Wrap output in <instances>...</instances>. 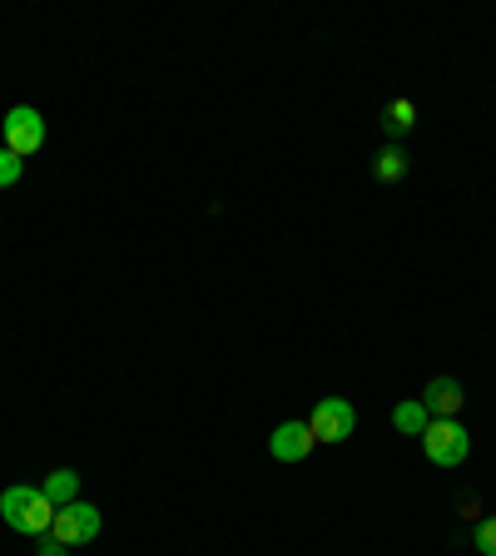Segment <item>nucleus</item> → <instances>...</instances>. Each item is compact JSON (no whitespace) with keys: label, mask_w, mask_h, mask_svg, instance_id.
Here are the masks:
<instances>
[{"label":"nucleus","mask_w":496,"mask_h":556,"mask_svg":"<svg viewBox=\"0 0 496 556\" xmlns=\"http://www.w3.org/2000/svg\"><path fill=\"white\" fill-rule=\"evenodd\" d=\"M353 422H358V413H353V403H347V397H318V407L308 413L313 442H343V438H353Z\"/></svg>","instance_id":"20e7f679"},{"label":"nucleus","mask_w":496,"mask_h":556,"mask_svg":"<svg viewBox=\"0 0 496 556\" xmlns=\"http://www.w3.org/2000/svg\"><path fill=\"white\" fill-rule=\"evenodd\" d=\"M372 174H378L382 185H397V179L407 174V154L397 150V144H387V150H382L378 160H372Z\"/></svg>","instance_id":"9b49d317"},{"label":"nucleus","mask_w":496,"mask_h":556,"mask_svg":"<svg viewBox=\"0 0 496 556\" xmlns=\"http://www.w3.org/2000/svg\"><path fill=\"white\" fill-rule=\"evenodd\" d=\"M0 129H5V150L11 154H40L46 150V115L40 110H30V104H15L11 115L0 119Z\"/></svg>","instance_id":"7ed1b4c3"},{"label":"nucleus","mask_w":496,"mask_h":556,"mask_svg":"<svg viewBox=\"0 0 496 556\" xmlns=\"http://www.w3.org/2000/svg\"><path fill=\"white\" fill-rule=\"evenodd\" d=\"M313 447H318V442H313L308 422H278L274 438H268V452H274L278 463H303Z\"/></svg>","instance_id":"423d86ee"},{"label":"nucleus","mask_w":496,"mask_h":556,"mask_svg":"<svg viewBox=\"0 0 496 556\" xmlns=\"http://www.w3.org/2000/svg\"><path fill=\"white\" fill-rule=\"evenodd\" d=\"M55 502L40 492V486H25V482H15V486H5L0 492V517L11 521V532H25V536H46L50 532V521H55Z\"/></svg>","instance_id":"f257e3e1"},{"label":"nucleus","mask_w":496,"mask_h":556,"mask_svg":"<svg viewBox=\"0 0 496 556\" xmlns=\"http://www.w3.org/2000/svg\"><path fill=\"white\" fill-rule=\"evenodd\" d=\"M462 382L457 378H432L428 393H422V407H428V417H457L462 413Z\"/></svg>","instance_id":"0eeeda50"},{"label":"nucleus","mask_w":496,"mask_h":556,"mask_svg":"<svg viewBox=\"0 0 496 556\" xmlns=\"http://www.w3.org/2000/svg\"><path fill=\"white\" fill-rule=\"evenodd\" d=\"M472 542H476V552H482V556H496V517H482V521H476Z\"/></svg>","instance_id":"f8f14e48"},{"label":"nucleus","mask_w":496,"mask_h":556,"mask_svg":"<svg viewBox=\"0 0 496 556\" xmlns=\"http://www.w3.org/2000/svg\"><path fill=\"white\" fill-rule=\"evenodd\" d=\"M428 422H432V417H428V407H422V403H397L393 407V428L407 432V438H422V432H428Z\"/></svg>","instance_id":"1a4fd4ad"},{"label":"nucleus","mask_w":496,"mask_h":556,"mask_svg":"<svg viewBox=\"0 0 496 556\" xmlns=\"http://www.w3.org/2000/svg\"><path fill=\"white\" fill-rule=\"evenodd\" d=\"M35 556H69V546L65 542H55V536H40V546H35Z\"/></svg>","instance_id":"4468645a"},{"label":"nucleus","mask_w":496,"mask_h":556,"mask_svg":"<svg viewBox=\"0 0 496 556\" xmlns=\"http://www.w3.org/2000/svg\"><path fill=\"white\" fill-rule=\"evenodd\" d=\"M50 536L65 542V546L94 542V536H100V507H90V502H69V507H60L55 521H50Z\"/></svg>","instance_id":"39448f33"},{"label":"nucleus","mask_w":496,"mask_h":556,"mask_svg":"<svg viewBox=\"0 0 496 556\" xmlns=\"http://www.w3.org/2000/svg\"><path fill=\"white\" fill-rule=\"evenodd\" d=\"M422 447L437 467H462L467 463V447H472V432L457 422V417H432L428 432H422Z\"/></svg>","instance_id":"f03ea898"},{"label":"nucleus","mask_w":496,"mask_h":556,"mask_svg":"<svg viewBox=\"0 0 496 556\" xmlns=\"http://www.w3.org/2000/svg\"><path fill=\"white\" fill-rule=\"evenodd\" d=\"M40 492H46L55 507H69V502H80V472H75V467H60V472H50L46 482H40Z\"/></svg>","instance_id":"6e6552de"},{"label":"nucleus","mask_w":496,"mask_h":556,"mask_svg":"<svg viewBox=\"0 0 496 556\" xmlns=\"http://www.w3.org/2000/svg\"><path fill=\"white\" fill-rule=\"evenodd\" d=\"M25 174V160L21 154H11V150H0V189H11L15 179Z\"/></svg>","instance_id":"ddd939ff"},{"label":"nucleus","mask_w":496,"mask_h":556,"mask_svg":"<svg viewBox=\"0 0 496 556\" xmlns=\"http://www.w3.org/2000/svg\"><path fill=\"white\" fill-rule=\"evenodd\" d=\"M412 125H417V104L412 100H393L387 110H382V129H387V135H407Z\"/></svg>","instance_id":"9d476101"}]
</instances>
